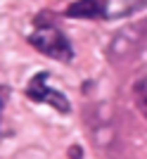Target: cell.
I'll list each match as a JSON object with an SVG mask.
<instances>
[{"instance_id": "cell-1", "label": "cell", "mask_w": 147, "mask_h": 159, "mask_svg": "<svg viewBox=\"0 0 147 159\" xmlns=\"http://www.w3.org/2000/svg\"><path fill=\"white\" fill-rule=\"evenodd\" d=\"M29 43L38 50L40 55H47L57 62H71L74 60V48L69 38L57 26H38L31 36Z\"/></svg>"}, {"instance_id": "cell-2", "label": "cell", "mask_w": 147, "mask_h": 159, "mask_svg": "<svg viewBox=\"0 0 147 159\" xmlns=\"http://www.w3.org/2000/svg\"><path fill=\"white\" fill-rule=\"evenodd\" d=\"M47 79H50V74H47V71H38V74H36L33 79L29 81L26 98L33 100V102H43V105L55 107L60 114H69V112H71L69 100L64 98L60 90H52V88L47 86Z\"/></svg>"}, {"instance_id": "cell-3", "label": "cell", "mask_w": 147, "mask_h": 159, "mask_svg": "<svg viewBox=\"0 0 147 159\" xmlns=\"http://www.w3.org/2000/svg\"><path fill=\"white\" fill-rule=\"evenodd\" d=\"M109 0H76L67 7V17L71 19H102L107 17Z\"/></svg>"}, {"instance_id": "cell-4", "label": "cell", "mask_w": 147, "mask_h": 159, "mask_svg": "<svg viewBox=\"0 0 147 159\" xmlns=\"http://www.w3.org/2000/svg\"><path fill=\"white\" fill-rule=\"evenodd\" d=\"M133 98H135V107H138V112L147 119V79H142V81L135 83Z\"/></svg>"}, {"instance_id": "cell-5", "label": "cell", "mask_w": 147, "mask_h": 159, "mask_svg": "<svg viewBox=\"0 0 147 159\" xmlns=\"http://www.w3.org/2000/svg\"><path fill=\"white\" fill-rule=\"evenodd\" d=\"M71 157H74V159L81 157V150H78V147H74V150H71Z\"/></svg>"}]
</instances>
